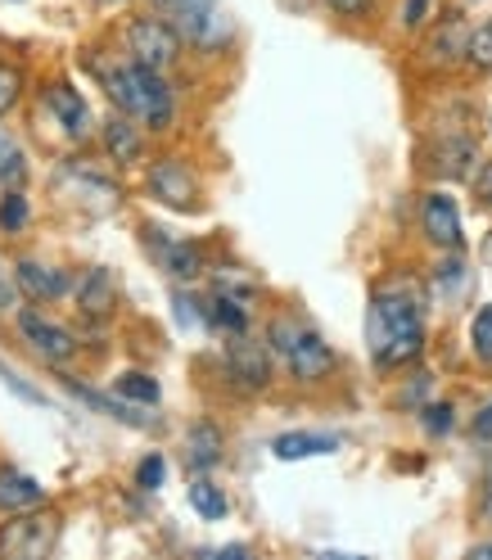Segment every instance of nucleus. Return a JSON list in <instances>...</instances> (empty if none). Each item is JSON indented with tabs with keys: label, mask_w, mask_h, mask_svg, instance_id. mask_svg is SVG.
Here are the masks:
<instances>
[{
	"label": "nucleus",
	"mask_w": 492,
	"mask_h": 560,
	"mask_svg": "<svg viewBox=\"0 0 492 560\" xmlns=\"http://www.w3.org/2000/svg\"><path fill=\"white\" fill-rule=\"evenodd\" d=\"M366 348L379 371L411 366L425 353V294L411 276L384 280L366 307Z\"/></svg>",
	"instance_id": "nucleus-1"
},
{
	"label": "nucleus",
	"mask_w": 492,
	"mask_h": 560,
	"mask_svg": "<svg viewBox=\"0 0 492 560\" xmlns=\"http://www.w3.org/2000/svg\"><path fill=\"white\" fill-rule=\"evenodd\" d=\"M99 82L109 91L114 109L131 114L140 127L150 131H167L172 118H177V95H172L167 78L159 68L140 63V59H114V63H99Z\"/></svg>",
	"instance_id": "nucleus-2"
},
{
	"label": "nucleus",
	"mask_w": 492,
	"mask_h": 560,
	"mask_svg": "<svg viewBox=\"0 0 492 560\" xmlns=\"http://www.w3.org/2000/svg\"><path fill=\"white\" fill-rule=\"evenodd\" d=\"M267 343H271V353L285 362V371L298 384H321L339 366V358H335V348L326 343V335L316 330L312 322H303V317H276L267 326Z\"/></svg>",
	"instance_id": "nucleus-3"
},
{
	"label": "nucleus",
	"mask_w": 492,
	"mask_h": 560,
	"mask_svg": "<svg viewBox=\"0 0 492 560\" xmlns=\"http://www.w3.org/2000/svg\"><path fill=\"white\" fill-rule=\"evenodd\" d=\"M167 19L195 50H222L235 37V23L222 10V0H167Z\"/></svg>",
	"instance_id": "nucleus-4"
},
{
	"label": "nucleus",
	"mask_w": 492,
	"mask_h": 560,
	"mask_svg": "<svg viewBox=\"0 0 492 560\" xmlns=\"http://www.w3.org/2000/svg\"><path fill=\"white\" fill-rule=\"evenodd\" d=\"M181 46H186V42H181V32H177V23H172V19L145 14V19H131V27H127V50H131V59L159 68V73L177 68Z\"/></svg>",
	"instance_id": "nucleus-5"
},
{
	"label": "nucleus",
	"mask_w": 492,
	"mask_h": 560,
	"mask_svg": "<svg viewBox=\"0 0 492 560\" xmlns=\"http://www.w3.org/2000/svg\"><path fill=\"white\" fill-rule=\"evenodd\" d=\"M271 343H254L249 335H235L231 343H226V353H222V366H226V375H231V384L235 389H244V394H262L267 384H271Z\"/></svg>",
	"instance_id": "nucleus-6"
},
{
	"label": "nucleus",
	"mask_w": 492,
	"mask_h": 560,
	"mask_svg": "<svg viewBox=\"0 0 492 560\" xmlns=\"http://www.w3.org/2000/svg\"><path fill=\"white\" fill-rule=\"evenodd\" d=\"M59 538V520L55 515H32V511H14L10 524H0V556H23L37 560L55 547Z\"/></svg>",
	"instance_id": "nucleus-7"
},
{
	"label": "nucleus",
	"mask_w": 492,
	"mask_h": 560,
	"mask_svg": "<svg viewBox=\"0 0 492 560\" xmlns=\"http://www.w3.org/2000/svg\"><path fill=\"white\" fill-rule=\"evenodd\" d=\"M150 195L172 208V213H195L199 208V177L186 167V159H154L150 163Z\"/></svg>",
	"instance_id": "nucleus-8"
},
{
	"label": "nucleus",
	"mask_w": 492,
	"mask_h": 560,
	"mask_svg": "<svg viewBox=\"0 0 492 560\" xmlns=\"http://www.w3.org/2000/svg\"><path fill=\"white\" fill-rule=\"evenodd\" d=\"M420 231H425V240L443 254H461L466 249L461 208H456V199L447 190H430L425 199H420Z\"/></svg>",
	"instance_id": "nucleus-9"
},
{
	"label": "nucleus",
	"mask_w": 492,
	"mask_h": 560,
	"mask_svg": "<svg viewBox=\"0 0 492 560\" xmlns=\"http://www.w3.org/2000/svg\"><path fill=\"white\" fill-rule=\"evenodd\" d=\"M19 335L32 343V353L63 366V362H73L78 358V339L68 335L63 326H55L50 317H42L37 307H19Z\"/></svg>",
	"instance_id": "nucleus-10"
},
{
	"label": "nucleus",
	"mask_w": 492,
	"mask_h": 560,
	"mask_svg": "<svg viewBox=\"0 0 492 560\" xmlns=\"http://www.w3.org/2000/svg\"><path fill=\"white\" fill-rule=\"evenodd\" d=\"M145 249L159 258V267L172 276V280H195L203 276V249L190 240H172L167 231L159 226H145Z\"/></svg>",
	"instance_id": "nucleus-11"
},
{
	"label": "nucleus",
	"mask_w": 492,
	"mask_h": 560,
	"mask_svg": "<svg viewBox=\"0 0 492 560\" xmlns=\"http://www.w3.org/2000/svg\"><path fill=\"white\" fill-rule=\"evenodd\" d=\"M470 23L461 14H447L430 37L425 46H420V55H425L430 68H456V63H466V50H470Z\"/></svg>",
	"instance_id": "nucleus-12"
},
{
	"label": "nucleus",
	"mask_w": 492,
	"mask_h": 560,
	"mask_svg": "<svg viewBox=\"0 0 492 560\" xmlns=\"http://www.w3.org/2000/svg\"><path fill=\"white\" fill-rule=\"evenodd\" d=\"M434 177L443 182H466L475 177V167H479V145H475V136H438V145L430 150V163H425Z\"/></svg>",
	"instance_id": "nucleus-13"
},
{
	"label": "nucleus",
	"mask_w": 492,
	"mask_h": 560,
	"mask_svg": "<svg viewBox=\"0 0 492 560\" xmlns=\"http://www.w3.org/2000/svg\"><path fill=\"white\" fill-rule=\"evenodd\" d=\"M63 389L73 394V398H82L91 411L118 420V425H131V430H150L154 425V416H145L150 407H140V402H127V398H114V394H95V389H86V384L68 380V375H63Z\"/></svg>",
	"instance_id": "nucleus-14"
},
{
	"label": "nucleus",
	"mask_w": 492,
	"mask_h": 560,
	"mask_svg": "<svg viewBox=\"0 0 492 560\" xmlns=\"http://www.w3.org/2000/svg\"><path fill=\"white\" fill-rule=\"evenodd\" d=\"M46 104H50V114H55V122L63 127V136H73V140H86L91 136V104L82 100V91L78 86H68V82H55L50 91H46Z\"/></svg>",
	"instance_id": "nucleus-15"
},
{
	"label": "nucleus",
	"mask_w": 492,
	"mask_h": 560,
	"mask_svg": "<svg viewBox=\"0 0 492 560\" xmlns=\"http://www.w3.org/2000/svg\"><path fill=\"white\" fill-rule=\"evenodd\" d=\"M14 280H19V290L27 299H37V303H55L63 299L68 290H73V280H68V271L50 267V262H37V258H23L14 267Z\"/></svg>",
	"instance_id": "nucleus-16"
},
{
	"label": "nucleus",
	"mask_w": 492,
	"mask_h": 560,
	"mask_svg": "<svg viewBox=\"0 0 492 560\" xmlns=\"http://www.w3.org/2000/svg\"><path fill=\"white\" fill-rule=\"evenodd\" d=\"M78 307H82V317L99 322V317H109L114 303H118V280L109 267H91L82 280H78Z\"/></svg>",
	"instance_id": "nucleus-17"
},
{
	"label": "nucleus",
	"mask_w": 492,
	"mask_h": 560,
	"mask_svg": "<svg viewBox=\"0 0 492 560\" xmlns=\"http://www.w3.org/2000/svg\"><path fill=\"white\" fill-rule=\"evenodd\" d=\"M59 186H73L78 203H91L95 213H104V208H118V199H122V190L109 177L91 172V167H63L59 172Z\"/></svg>",
	"instance_id": "nucleus-18"
},
{
	"label": "nucleus",
	"mask_w": 492,
	"mask_h": 560,
	"mask_svg": "<svg viewBox=\"0 0 492 560\" xmlns=\"http://www.w3.org/2000/svg\"><path fill=\"white\" fill-rule=\"evenodd\" d=\"M339 434H316V430H290L280 434L271 443L276 462H312V457H330V452H339Z\"/></svg>",
	"instance_id": "nucleus-19"
},
{
	"label": "nucleus",
	"mask_w": 492,
	"mask_h": 560,
	"mask_svg": "<svg viewBox=\"0 0 492 560\" xmlns=\"http://www.w3.org/2000/svg\"><path fill=\"white\" fill-rule=\"evenodd\" d=\"M222 452H226V439H222V430L213 425V420H199V425H190V434H186V466H190V475H208L213 466H222Z\"/></svg>",
	"instance_id": "nucleus-20"
},
{
	"label": "nucleus",
	"mask_w": 492,
	"mask_h": 560,
	"mask_svg": "<svg viewBox=\"0 0 492 560\" xmlns=\"http://www.w3.org/2000/svg\"><path fill=\"white\" fill-rule=\"evenodd\" d=\"M203 322L213 326L218 335H249V299L239 294H226V290H213V299L203 303Z\"/></svg>",
	"instance_id": "nucleus-21"
},
{
	"label": "nucleus",
	"mask_w": 492,
	"mask_h": 560,
	"mask_svg": "<svg viewBox=\"0 0 492 560\" xmlns=\"http://www.w3.org/2000/svg\"><path fill=\"white\" fill-rule=\"evenodd\" d=\"M104 150H109L114 163H140V154H145V127H136L131 114H118L104 122Z\"/></svg>",
	"instance_id": "nucleus-22"
},
{
	"label": "nucleus",
	"mask_w": 492,
	"mask_h": 560,
	"mask_svg": "<svg viewBox=\"0 0 492 560\" xmlns=\"http://www.w3.org/2000/svg\"><path fill=\"white\" fill-rule=\"evenodd\" d=\"M0 506L5 511H37V506H46V488L14 466H0Z\"/></svg>",
	"instance_id": "nucleus-23"
},
{
	"label": "nucleus",
	"mask_w": 492,
	"mask_h": 560,
	"mask_svg": "<svg viewBox=\"0 0 492 560\" xmlns=\"http://www.w3.org/2000/svg\"><path fill=\"white\" fill-rule=\"evenodd\" d=\"M186 498H190V506H195V515H199V520H226V515H231L226 493H222V488H218L213 479H203V475L190 483V493H186Z\"/></svg>",
	"instance_id": "nucleus-24"
},
{
	"label": "nucleus",
	"mask_w": 492,
	"mask_h": 560,
	"mask_svg": "<svg viewBox=\"0 0 492 560\" xmlns=\"http://www.w3.org/2000/svg\"><path fill=\"white\" fill-rule=\"evenodd\" d=\"M114 394L127 398V402H140V407H154L163 389H159V380L145 375V371H122V375L114 380Z\"/></svg>",
	"instance_id": "nucleus-25"
},
{
	"label": "nucleus",
	"mask_w": 492,
	"mask_h": 560,
	"mask_svg": "<svg viewBox=\"0 0 492 560\" xmlns=\"http://www.w3.org/2000/svg\"><path fill=\"white\" fill-rule=\"evenodd\" d=\"M470 348L483 366H492V303H483L470 317Z\"/></svg>",
	"instance_id": "nucleus-26"
},
{
	"label": "nucleus",
	"mask_w": 492,
	"mask_h": 560,
	"mask_svg": "<svg viewBox=\"0 0 492 560\" xmlns=\"http://www.w3.org/2000/svg\"><path fill=\"white\" fill-rule=\"evenodd\" d=\"M466 280H470V276H466V262L456 258V254H452V258H443V262L434 267V290H438V294H447V299L461 294V290H466Z\"/></svg>",
	"instance_id": "nucleus-27"
},
{
	"label": "nucleus",
	"mask_w": 492,
	"mask_h": 560,
	"mask_svg": "<svg viewBox=\"0 0 492 560\" xmlns=\"http://www.w3.org/2000/svg\"><path fill=\"white\" fill-rule=\"evenodd\" d=\"M466 63L475 68V73H492V19H488V23H479V27L470 32Z\"/></svg>",
	"instance_id": "nucleus-28"
},
{
	"label": "nucleus",
	"mask_w": 492,
	"mask_h": 560,
	"mask_svg": "<svg viewBox=\"0 0 492 560\" xmlns=\"http://www.w3.org/2000/svg\"><path fill=\"white\" fill-rule=\"evenodd\" d=\"M452 425H456V407H452V402H430V407H420V430H425L430 439H443Z\"/></svg>",
	"instance_id": "nucleus-29"
},
{
	"label": "nucleus",
	"mask_w": 492,
	"mask_h": 560,
	"mask_svg": "<svg viewBox=\"0 0 492 560\" xmlns=\"http://www.w3.org/2000/svg\"><path fill=\"white\" fill-rule=\"evenodd\" d=\"M163 479H167V462L159 457V452H150V457L136 466V488H145V493H159Z\"/></svg>",
	"instance_id": "nucleus-30"
},
{
	"label": "nucleus",
	"mask_w": 492,
	"mask_h": 560,
	"mask_svg": "<svg viewBox=\"0 0 492 560\" xmlns=\"http://www.w3.org/2000/svg\"><path fill=\"white\" fill-rule=\"evenodd\" d=\"M23 222H27V199L19 190H5V199H0V226L23 231Z\"/></svg>",
	"instance_id": "nucleus-31"
},
{
	"label": "nucleus",
	"mask_w": 492,
	"mask_h": 560,
	"mask_svg": "<svg viewBox=\"0 0 492 560\" xmlns=\"http://www.w3.org/2000/svg\"><path fill=\"white\" fill-rule=\"evenodd\" d=\"M19 95H23V78H19V68L0 63V114H10L14 104H19Z\"/></svg>",
	"instance_id": "nucleus-32"
},
{
	"label": "nucleus",
	"mask_w": 492,
	"mask_h": 560,
	"mask_svg": "<svg viewBox=\"0 0 492 560\" xmlns=\"http://www.w3.org/2000/svg\"><path fill=\"white\" fill-rule=\"evenodd\" d=\"M438 10V0H402V27L407 32H420Z\"/></svg>",
	"instance_id": "nucleus-33"
},
{
	"label": "nucleus",
	"mask_w": 492,
	"mask_h": 560,
	"mask_svg": "<svg viewBox=\"0 0 492 560\" xmlns=\"http://www.w3.org/2000/svg\"><path fill=\"white\" fill-rule=\"evenodd\" d=\"M23 182H27V159H23L19 150H10L5 163H0V186H5V190H19Z\"/></svg>",
	"instance_id": "nucleus-34"
},
{
	"label": "nucleus",
	"mask_w": 492,
	"mask_h": 560,
	"mask_svg": "<svg viewBox=\"0 0 492 560\" xmlns=\"http://www.w3.org/2000/svg\"><path fill=\"white\" fill-rule=\"evenodd\" d=\"M470 186H475V199H479V208H488V213H492V159H483V163L475 167Z\"/></svg>",
	"instance_id": "nucleus-35"
},
{
	"label": "nucleus",
	"mask_w": 492,
	"mask_h": 560,
	"mask_svg": "<svg viewBox=\"0 0 492 560\" xmlns=\"http://www.w3.org/2000/svg\"><path fill=\"white\" fill-rule=\"evenodd\" d=\"M0 384H10V389H14L23 402H46V398H42V389H32V384H27L19 371H10L5 362H0Z\"/></svg>",
	"instance_id": "nucleus-36"
},
{
	"label": "nucleus",
	"mask_w": 492,
	"mask_h": 560,
	"mask_svg": "<svg viewBox=\"0 0 492 560\" xmlns=\"http://www.w3.org/2000/svg\"><path fill=\"white\" fill-rule=\"evenodd\" d=\"M172 303H177V322H181V326H208V322H203V303H199V299H190V294H181V290H177V299H172Z\"/></svg>",
	"instance_id": "nucleus-37"
},
{
	"label": "nucleus",
	"mask_w": 492,
	"mask_h": 560,
	"mask_svg": "<svg viewBox=\"0 0 492 560\" xmlns=\"http://www.w3.org/2000/svg\"><path fill=\"white\" fill-rule=\"evenodd\" d=\"M326 5L335 10V14H343V19H358V14H366L375 0H326Z\"/></svg>",
	"instance_id": "nucleus-38"
},
{
	"label": "nucleus",
	"mask_w": 492,
	"mask_h": 560,
	"mask_svg": "<svg viewBox=\"0 0 492 560\" xmlns=\"http://www.w3.org/2000/svg\"><path fill=\"white\" fill-rule=\"evenodd\" d=\"M14 290H19V280L5 271V262H0V312L14 307Z\"/></svg>",
	"instance_id": "nucleus-39"
},
{
	"label": "nucleus",
	"mask_w": 492,
	"mask_h": 560,
	"mask_svg": "<svg viewBox=\"0 0 492 560\" xmlns=\"http://www.w3.org/2000/svg\"><path fill=\"white\" fill-rule=\"evenodd\" d=\"M475 439H483V443L492 439V402H488V407L475 416Z\"/></svg>",
	"instance_id": "nucleus-40"
},
{
	"label": "nucleus",
	"mask_w": 492,
	"mask_h": 560,
	"mask_svg": "<svg viewBox=\"0 0 492 560\" xmlns=\"http://www.w3.org/2000/svg\"><path fill=\"white\" fill-rule=\"evenodd\" d=\"M10 150H19V145H14V140H10V131H5V127H0V163H5V154H10Z\"/></svg>",
	"instance_id": "nucleus-41"
},
{
	"label": "nucleus",
	"mask_w": 492,
	"mask_h": 560,
	"mask_svg": "<svg viewBox=\"0 0 492 560\" xmlns=\"http://www.w3.org/2000/svg\"><path fill=\"white\" fill-rule=\"evenodd\" d=\"M492 556V542H479V547H470V560H488Z\"/></svg>",
	"instance_id": "nucleus-42"
}]
</instances>
